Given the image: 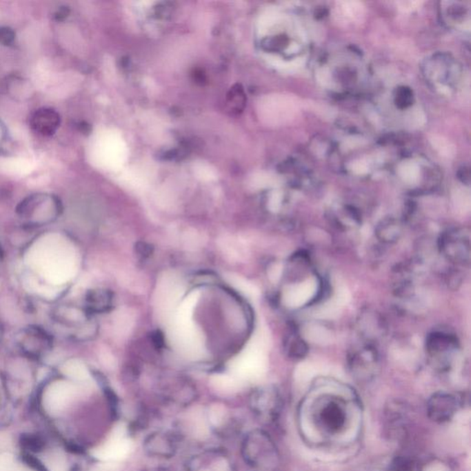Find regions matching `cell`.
I'll return each mask as SVG.
<instances>
[{"mask_svg":"<svg viewBox=\"0 0 471 471\" xmlns=\"http://www.w3.org/2000/svg\"><path fill=\"white\" fill-rule=\"evenodd\" d=\"M61 123L59 112L51 108L37 110L30 118V126L35 133L43 137H51L56 134Z\"/></svg>","mask_w":471,"mask_h":471,"instance_id":"cell-9","label":"cell"},{"mask_svg":"<svg viewBox=\"0 0 471 471\" xmlns=\"http://www.w3.org/2000/svg\"><path fill=\"white\" fill-rule=\"evenodd\" d=\"M16 343L23 354L38 358L51 351L53 339L43 328L29 326L18 333Z\"/></svg>","mask_w":471,"mask_h":471,"instance_id":"cell-4","label":"cell"},{"mask_svg":"<svg viewBox=\"0 0 471 471\" xmlns=\"http://www.w3.org/2000/svg\"><path fill=\"white\" fill-rule=\"evenodd\" d=\"M16 212L26 225L41 227L56 221L61 216L63 205L57 195L38 192L24 198L19 203Z\"/></svg>","mask_w":471,"mask_h":471,"instance_id":"cell-1","label":"cell"},{"mask_svg":"<svg viewBox=\"0 0 471 471\" xmlns=\"http://www.w3.org/2000/svg\"><path fill=\"white\" fill-rule=\"evenodd\" d=\"M87 305L90 310L101 312L107 310L111 304L112 299L108 292L103 290L90 291L87 296Z\"/></svg>","mask_w":471,"mask_h":471,"instance_id":"cell-13","label":"cell"},{"mask_svg":"<svg viewBox=\"0 0 471 471\" xmlns=\"http://www.w3.org/2000/svg\"><path fill=\"white\" fill-rule=\"evenodd\" d=\"M9 141V132L6 126L0 120V154L5 152L4 146Z\"/></svg>","mask_w":471,"mask_h":471,"instance_id":"cell-16","label":"cell"},{"mask_svg":"<svg viewBox=\"0 0 471 471\" xmlns=\"http://www.w3.org/2000/svg\"><path fill=\"white\" fill-rule=\"evenodd\" d=\"M133 449V442L126 437V427L119 423L114 427L111 437L93 451V456L106 462H118L125 459Z\"/></svg>","mask_w":471,"mask_h":471,"instance_id":"cell-5","label":"cell"},{"mask_svg":"<svg viewBox=\"0 0 471 471\" xmlns=\"http://www.w3.org/2000/svg\"><path fill=\"white\" fill-rule=\"evenodd\" d=\"M412 463L408 459H402V457L394 460L390 465V471H412Z\"/></svg>","mask_w":471,"mask_h":471,"instance_id":"cell-15","label":"cell"},{"mask_svg":"<svg viewBox=\"0 0 471 471\" xmlns=\"http://www.w3.org/2000/svg\"><path fill=\"white\" fill-rule=\"evenodd\" d=\"M318 420L326 431L336 432L340 431L346 421V410L343 402L340 399L330 398L324 401L323 406L318 413Z\"/></svg>","mask_w":471,"mask_h":471,"instance_id":"cell-8","label":"cell"},{"mask_svg":"<svg viewBox=\"0 0 471 471\" xmlns=\"http://www.w3.org/2000/svg\"><path fill=\"white\" fill-rule=\"evenodd\" d=\"M68 14H70V9L68 7H60L57 12L54 13V19L57 21H62L66 18H68Z\"/></svg>","mask_w":471,"mask_h":471,"instance_id":"cell-17","label":"cell"},{"mask_svg":"<svg viewBox=\"0 0 471 471\" xmlns=\"http://www.w3.org/2000/svg\"><path fill=\"white\" fill-rule=\"evenodd\" d=\"M425 349L432 365L441 370H446L459 352V343L451 333L434 332L427 336Z\"/></svg>","mask_w":471,"mask_h":471,"instance_id":"cell-3","label":"cell"},{"mask_svg":"<svg viewBox=\"0 0 471 471\" xmlns=\"http://www.w3.org/2000/svg\"><path fill=\"white\" fill-rule=\"evenodd\" d=\"M2 256H3V252H2L1 247H0V261H1Z\"/></svg>","mask_w":471,"mask_h":471,"instance_id":"cell-19","label":"cell"},{"mask_svg":"<svg viewBox=\"0 0 471 471\" xmlns=\"http://www.w3.org/2000/svg\"><path fill=\"white\" fill-rule=\"evenodd\" d=\"M441 254L457 265H468L470 261V233L468 228H451L438 241Z\"/></svg>","mask_w":471,"mask_h":471,"instance_id":"cell-2","label":"cell"},{"mask_svg":"<svg viewBox=\"0 0 471 471\" xmlns=\"http://www.w3.org/2000/svg\"><path fill=\"white\" fill-rule=\"evenodd\" d=\"M374 231L380 241L384 243H393L401 238L402 228L396 219H385L379 223Z\"/></svg>","mask_w":471,"mask_h":471,"instance_id":"cell-10","label":"cell"},{"mask_svg":"<svg viewBox=\"0 0 471 471\" xmlns=\"http://www.w3.org/2000/svg\"><path fill=\"white\" fill-rule=\"evenodd\" d=\"M349 370L352 377L359 382H368L377 377L379 371V357L377 349L365 345L349 357Z\"/></svg>","mask_w":471,"mask_h":471,"instance_id":"cell-6","label":"cell"},{"mask_svg":"<svg viewBox=\"0 0 471 471\" xmlns=\"http://www.w3.org/2000/svg\"><path fill=\"white\" fill-rule=\"evenodd\" d=\"M16 32L10 27H0V45L10 46L14 43Z\"/></svg>","mask_w":471,"mask_h":471,"instance_id":"cell-14","label":"cell"},{"mask_svg":"<svg viewBox=\"0 0 471 471\" xmlns=\"http://www.w3.org/2000/svg\"><path fill=\"white\" fill-rule=\"evenodd\" d=\"M70 398V390L64 387H56L46 396V406L50 412H56L62 410Z\"/></svg>","mask_w":471,"mask_h":471,"instance_id":"cell-12","label":"cell"},{"mask_svg":"<svg viewBox=\"0 0 471 471\" xmlns=\"http://www.w3.org/2000/svg\"><path fill=\"white\" fill-rule=\"evenodd\" d=\"M459 406L456 396L439 391L430 397L427 402V414L434 423H448L456 415Z\"/></svg>","mask_w":471,"mask_h":471,"instance_id":"cell-7","label":"cell"},{"mask_svg":"<svg viewBox=\"0 0 471 471\" xmlns=\"http://www.w3.org/2000/svg\"><path fill=\"white\" fill-rule=\"evenodd\" d=\"M285 345L286 352H288L289 357L294 358V359H302L308 354L307 341L302 338L297 330H292L290 334L288 335Z\"/></svg>","mask_w":471,"mask_h":471,"instance_id":"cell-11","label":"cell"},{"mask_svg":"<svg viewBox=\"0 0 471 471\" xmlns=\"http://www.w3.org/2000/svg\"><path fill=\"white\" fill-rule=\"evenodd\" d=\"M2 337H3V329H2L1 324H0V343H1Z\"/></svg>","mask_w":471,"mask_h":471,"instance_id":"cell-18","label":"cell"}]
</instances>
